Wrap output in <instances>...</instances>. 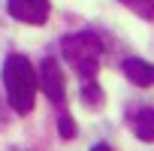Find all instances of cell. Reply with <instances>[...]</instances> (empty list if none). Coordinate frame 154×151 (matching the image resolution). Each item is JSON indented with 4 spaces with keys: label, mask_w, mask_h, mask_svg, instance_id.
Masks as SVG:
<instances>
[{
    "label": "cell",
    "mask_w": 154,
    "mask_h": 151,
    "mask_svg": "<svg viewBox=\"0 0 154 151\" xmlns=\"http://www.w3.org/2000/svg\"><path fill=\"white\" fill-rule=\"evenodd\" d=\"M124 76H127V82H133L136 88H151L154 85V63L145 60V57H127L121 63Z\"/></svg>",
    "instance_id": "8992f818"
},
{
    "label": "cell",
    "mask_w": 154,
    "mask_h": 151,
    "mask_svg": "<svg viewBox=\"0 0 154 151\" xmlns=\"http://www.w3.org/2000/svg\"><path fill=\"white\" fill-rule=\"evenodd\" d=\"M60 51L63 60L79 72L82 85L97 82V72H100V60H103V39L94 30H75L66 33L60 39Z\"/></svg>",
    "instance_id": "7a4b0ae2"
},
{
    "label": "cell",
    "mask_w": 154,
    "mask_h": 151,
    "mask_svg": "<svg viewBox=\"0 0 154 151\" xmlns=\"http://www.w3.org/2000/svg\"><path fill=\"white\" fill-rule=\"evenodd\" d=\"M57 133L63 136V139H75V133H79V127H75V121L69 118V112L63 109L60 112V118H57Z\"/></svg>",
    "instance_id": "9c48e42d"
},
{
    "label": "cell",
    "mask_w": 154,
    "mask_h": 151,
    "mask_svg": "<svg viewBox=\"0 0 154 151\" xmlns=\"http://www.w3.org/2000/svg\"><path fill=\"white\" fill-rule=\"evenodd\" d=\"M6 127V109H3V100H0V130Z\"/></svg>",
    "instance_id": "30bf717a"
},
{
    "label": "cell",
    "mask_w": 154,
    "mask_h": 151,
    "mask_svg": "<svg viewBox=\"0 0 154 151\" xmlns=\"http://www.w3.org/2000/svg\"><path fill=\"white\" fill-rule=\"evenodd\" d=\"M91 151H112V148H109V145H106V142H97V145H94V148H91Z\"/></svg>",
    "instance_id": "8fae6325"
},
{
    "label": "cell",
    "mask_w": 154,
    "mask_h": 151,
    "mask_svg": "<svg viewBox=\"0 0 154 151\" xmlns=\"http://www.w3.org/2000/svg\"><path fill=\"white\" fill-rule=\"evenodd\" d=\"M121 3H124L130 12H136L139 18L154 21V0H121Z\"/></svg>",
    "instance_id": "ba28073f"
},
{
    "label": "cell",
    "mask_w": 154,
    "mask_h": 151,
    "mask_svg": "<svg viewBox=\"0 0 154 151\" xmlns=\"http://www.w3.org/2000/svg\"><path fill=\"white\" fill-rule=\"evenodd\" d=\"M6 9L21 24H45L48 12H51V3L48 0H6Z\"/></svg>",
    "instance_id": "5b68a950"
},
{
    "label": "cell",
    "mask_w": 154,
    "mask_h": 151,
    "mask_svg": "<svg viewBox=\"0 0 154 151\" xmlns=\"http://www.w3.org/2000/svg\"><path fill=\"white\" fill-rule=\"evenodd\" d=\"M124 121L130 127V133L142 142H154V106L151 103H136V106H127L124 112Z\"/></svg>",
    "instance_id": "277c9868"
},
{
    "label": "cell",
    "mask_w": 154,
    "mask_h": 151,
    "mask_svg": "<svg viewBox=\"0 0 154 151\" xmlns=\"http://www.w3.org/2000/svg\"><path fill=\"white\" fill-rule=\"evenodd\" d=\"M103 100H106V97H103V88H100L97 82L82 85V103H85L88 109H94V112H97V109H103Z\"/></svg>",
    "instance_id": "52a82bcc"
},
{
    "label": "cell",
    "mask_w": 154,
    "mask_h": 151,
    "mask_svg": "<svg viewBox=\"0 0 154 151\" xmlns=\"http://www.w3.org/2000/svg\"><path fill=\"white\" fill-rule=\"evenodd\" d=\"M3 88H6V103L15 115H27L33 109V100H36V69L33 63L12 51L6 60H3Z\"/></svg>",
    "instance_id": "6da1fadb"
},
{
    "label": "cell",
    "mask_w": 154,
    "mask_h": 151,
    "mask_svg": "<svg viewBox=\"0 0 154 151\" xmlns=\"http://www.w3.org/2000/svg\"><path fill=\"white\" fill-rule=\"evenodd\" d=\"M36 88L57 106V109H63L66 106V85H63V69L57 66V60L48 54V57H42V63H39V72H36Z\"/></svg>",
    "instance_id": "3957f363"
}]
</instances>
